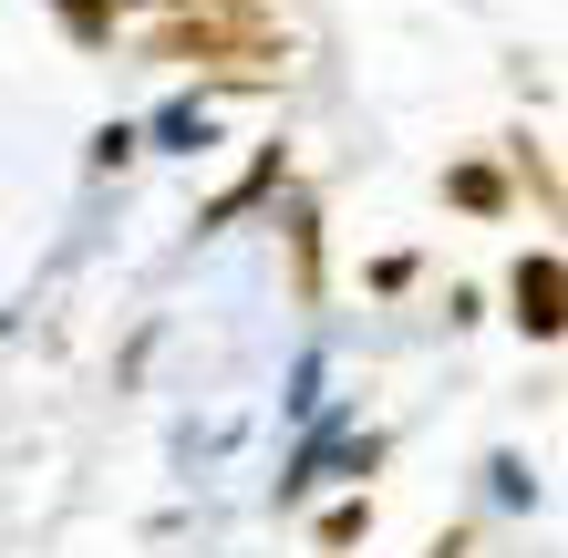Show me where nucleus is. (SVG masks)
<instances>
[{"label":"nucleus","mask_w":568,"mask_h":558,"mask_svg":"<svg viewBox=\"0 0 568 558\" xmlns=\"http://www.w3.org/2000/svg\"><path fill=\"white\" fill-rule=\"evenodd\" d=\"M517 301H527V321H538V332H548V321H558V311H548V301H558V270H548V258H538V270H527V280H517Z\"/></svg>","instance_id":"nucleus-2"},{"label":"nucleus","mask_w":568,"mask_h":558,"mask_svg":"<svg viewBox=\"0 0 568 558\" xmlns=\"http://www.w3.org/2000/svg\"><path fill=\"white\" fill-rule=\"evenodd\" d=\"M165 52H176V62H239V73H270V62H280L258 0H186L176 31H165Z\"/></svg>","instance_id":"nucleus-1"}]
</instances>
